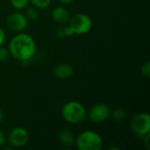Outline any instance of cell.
<instances>
[{"mask_svg": "<svg viewBox=\"0 0 150 150\" xmlns=\"http://www.w3.org/2000/svg\"><path fill=\"white\" fill-rule=\"evenodd\" d=\"M9 51L13 58L20 62H25L34 55L36 52L35 42L29 34L18 33L11 39Z\"/></svg>", "mask_w": 150, "mask_h": 150, "instance_id": "6da1fadb", "label": "cell"}, {"mask_svg": "<svg viewBox=\"0 0 150 150\" xmlns=\"http://www.w3.org/2000/svg\"><path fill=\"white\" fill-rule=\"evenodd\" d=\"M63 119L70 124L83 123L87 117V112L84 106L77 101H70L62 108Z\"/></svg>", "mask_w": 150, "mask_h": 150, "instance_id": "7a4b0ae2", "label": "cell"}, {"mask_svg": "<svg viewBox=\"0 0 150 150\" xmlns=\"http://www.w3.org/2000/svg\"><path fill=\"white\" fill-rule=\"evenodd\" d=\"M75 144L79 150H99L103 147V140L98 134L87 130L77 136Z\"/></svg>", "mask_w": 150, "mask_h": 150, "instance_id": "3957f363", "label": "cell"}, {"mask_svg": "<svg viewBox=\"0 0 150 150\" xmlns=\"http://www.w3.org/2000/svg\"><path fill=\"white\" fill-rule=\"evenodd\" d=\"M69 26L72 29L74 33L85 34L90 32L92 26L91 18L83 13H78L69 18Z\"/></svg>", "mask_w": 150, "mask_h": 150, "instance_id": "277c9868", "label": "cell"}, {"mask_svg": "<svg viewBox=\"0 0 150 150\" xmlns=\"http://www.w3.org/2000/svg\"><path fill=\"white\" fill-rule=\"evenodd\" d=\"M130 127L135 134L144 137L150 133V115L147 112L134 115L130 121Z\"/></svg>", "mask_w": 150, "mask_h": 150, "instance_id": "5b68a950", "label": "cell"}, {"mask_svg": "<svg viewBox=\"0 0 150 150\" xmlns=\"http://www.w3.org/2000/svg\"><path fill=\"white\" fill-rule=\"evenodd\" d=\"M9 143L15 148H21L26 145L29 141V134L23 127H14L8 134Z\"/></svg>", "mask_w": 150, "mask_h": 150, "instance_id": "8992f818", "label": "cell"}, {"mask_svg": "<svg viewBox=\"0 0 150 150\" xmlns=\"http://www.w3.org/2000/svg\"><path fill=\"white\" fill-rule=\"evenodd\" d=\"M111 116V111L108 105L98 104L93 105L89 112V118L92 122L100 123L105 121Z\"/></svg>", "mask_w": 150, "mask_h": 150, "instance_id": "52a82bcc", "label": "cell"}, {"mask_svg": "<svg viewBox=\"0 0 150 150\" xmlns=\"http://www.w3.org/2000/svg\"><path fill=\"white\" fill-rule=\"evenodd\" d=\"M6 25L8 28L13 32H21L25 30L28 25V18L25 15L16 12L10 15L6 19Z\"/></svg>", "mask_w": 150, "mask_h": 150, "instance_id": "ba28073f", "label": "cell"}, {"mask_svg": "<svg viewBox=\"0 0 150 150\" xmlns=\"http://www.w3.org/2000/svg\"><path fill=\"white\" fill-rule=\"evenodd\" d=\"M54 73L57 78L67 79V78H69L73 75L74 70L71 65L68 63H61L54 68Z\"/></svg>", "mask_w": 150, "mask_h": 150, "instance_id": "9c48e42d", "label": "cell"}, {"mask_svg": "<svg viewBox=\"0 0 150 150\" xmlns=\"http://www.w3.org/2000/svg\"><path fill=\"white\" fill-rule=\"evenodd\" d=\"M58 140L62 145L66 147H71L75 145L76 142V138L74 134L69 129H66V128L60 130L58 134Z\"/></svg>", "mask_w": 150, "mask_h": 150, "instance_id": "30bf717a", "label": "cell"}, {"mask_svg": "<svg viewBox=\"0 0 150 150\" xmlns=\"http://www.w3.org/2000/svg\"><path fill=\"white\" fill-rule=\"evenodd\" d=\"M52 18L55 22H57L59 24H65L69 21V13L64 7L58 6V7H55L53 9Z\"/></svg>", "mask_w": 150, "mask_h": 150, "instance_id": "8fae6325", "label": "cell"}, {"mask_svg": "<svg viewBox=\"0 0 150 150\" xmlns=\"http://www.w3.org/2000/svg\"><path fill=\"white\" fill-rule=\"evenodd\" d=\"M111 116L112 117L113 120H115L116 121H122L124 120H126L127 116V112L123 109V108H117L115 110H113L112 112H111Z\"/></svg>", "mask_w": 150, "mask_h": 150, "instance_id": "7c38bea8", "label": "cell"}, {"mask_svg": "<svg viewBox=\"0 0 150 150\" xmlns=\"http://www.w3.org/2000/svg\"><path fill=\"white\" fill-rule=\"evenodd\" d=\"M73 34H74V32L72 31V29L69 25L60 26L59 28H57V35L61 39L66 38V37H70Z\"/></svg>", "mask_w": 150, "mask_h": 150, "instance_id": "4fadbf2b", "label": "cell"}, {"mask_svg": "<svg viewBox=\"0 0 150 150\" xmlns=\"http://www.w3.org/2000/svg\"><path fill=\"white\" fill-rule=\"evenodd\" d=\"M38 8L37 7H29L27 10H26V12H25V17L31 20H35L39 18L40 16V13L37 10Z\"/></svg>", "mask_w": 150, "mask_h": 150, "instance_id": "5bb4252c", "label": "cell"}, {"mask_svg": "<svg viewBox=\"0 0 150 150\" xmlns=\"http://www.w3.org/2000/svg\"><path fill=\"white\" fill-rule=\"evenodd\" d=\"M11 5L18 10L24 9L29 3V0H10Z\"/></svg>", "mask_w": 150, "mask_h": 150, "instance_id": "9a60e30c", "label": "cell"}, {"mask_svg": "<svg viewBox=\"0 0 150 150\" xmlns=\"http://www.w3.org/2000/svg\"><path fill=\"white\" fill-rule=\"evenodd\" d=\"M31 2L35 7L40 9H44L49 6L51 0H31Z\"/></svg>", "mask_w": 150, "mask_h": 150, "instance_id": "2e32d148", "label": "cell"}, {"mask_svg": "<svg viewBox=\"0 0 150 150\" xmlns=\"http://www.w3.org/2000/svg\"><path fill=\"white\" fill-rule=\"evenodd\" d=\"M9 57H10V51L7 48L0 46V62H4L9 59Z\"/></svg>", "mask_w": 150, "mask_h": 150, "instance_id": "e0dca14e", "label": "cell"}, {"mask_svg": "<svg viewBox=\"0 0 150 150\" xmlns=\"http://www.w3.org/2000/svg\"><path fill=\"white\" fill-rule=\"evenodd\" d=\"M142 73L144 76L149 78L150 76V62H147L142 66Z\"/></svg>", "mask_w": 150, "mask_h": 150, "instance_id": "ac0fdd59", "label": "cell"}, {"mask_svg": "<svg viewBox=\"0 0 150 150\" xmlns=\"http://www.w3.org/2000/svg\"><path fill=\"white\" fill-rule=\"evenodd\" d=\"M4 40H5V33L4 30L0 27V46L3 45V43L4 42Z\"/></svg>", "mask_w": 150, "mask_h": 150, "instance_id": "d6986e66", "label": "cell"}, {"mask_svg": "<svg viewBox=\"0 0 150 150\" xmlns=\"http://www.w3.org/2000/svg\"><path fill=\"white\" fill-rule=\"evenodd\" d=\"M5 140H6V138H5V134H4L0 130V147H1V146H3V145L4 144Z\"/></svg>", "mask_w": 150, "mask_h": 150, "instance_id": "ffe728a7", "label": "cell"}, {"mask_svg": "<svg viewBox=\"0 0 150 150\" xmlns=\"http://www.w3.org/2000/svg\"><path fill=\"white\" fill-rule=\"evenodd\" d=\"M62 4H71L74 0H60Z\"/></svg>", "mask_w": 150, "mask_h": 150, "instance_id": "44dd1931", "label": "cell"}, {"mask_svg": "<svg viewBox=\"0 0 150 150\" xmlns=\"http://www.w3.org/2000/svg\"><path fill=\"white\" fill-rule=\"evenodd\" d=\"M3 118H4V114H3V112L0 110V123H1V121L3 120Z\"/></svg>", "mask_w": 150, "mask_h": 150, "instance_id": "7402d4cb", "label": "cell"}]
</instances>
